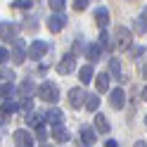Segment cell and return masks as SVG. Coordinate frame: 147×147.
Here are the masks:
<instances>
[{"instance_id": "23", "label": "cell", "mask_w": 147, "mask_h": 147, "mask_svg": "<svg viewBox=\"0 0 147 147\" xmlns=\"http://www.w3.org/2000/svg\"><path fill=\"white\" fill-rule=\"evenodd\" d=\"M133 24H135V26H133L135 33H138V36H145V31H147V22H145V17H138Z\"/></svg>"}, {"instance_id": "4", "label": "cell", "mask_w": 147, "mask_h": 147, "mask_svg": "<svg viewBox=\"0 0 147 147\" xmlns=\"http://www.w3.org/2000/svg\"><path fill=\"white\" fill-rule=\"evenodd\" d=\"M48 50H50V45L45 43V40H36V43H31V45H29V57L36 62V59H40Z\"/></svg>"}, {"instance_id": "28", "label": "cell", "mask_w": 147, "mask_h": 147, "mask_svg": "<svg viewBox=\"0 0 147 147\" xmlns=\"http://www.w3.org/2000/svg\"><path fill=\"white\" fill-rule=\"evenodd\" d=\"M31 5H33L31 0H14V3H12V7H19V10H29Z\"/></svg>"}, {"instance_id": "5", "label": "cell", "mask_w": 147, "mask_h": 147, "mask_svg": "<svg viewBox=\"0 0 147 147\" xmlns=\"http://www.w3.org/2000/svg\"><path fill=\"white\" fill-rule=\"evenodd\" d=\"M74 67H76V57L69 52V55H64L62 57V62L57 64V74H62V76H67V74H71L74 71Z\"/></svg>"}, {"instance_id": "16", "label": "cell", "mask_w": 147, "mask_h": 147, "mask_svg": "<svg viewBox=\"0 0 147 147\" xmlns=\"http://www.w3.org/2000/svg\"><path fill=\"white\" fill-rule=\"evenodd\" d=\"M95 22L100 24V29H105V26L109 24V10L107 7H97L95 10Z\"/></svg>"}, {"instance_id": "22", "label": "cell", "mask_w": 147, "mask_h": 147, "mask_svg": "<svg viewBox=\"0 0 147 147\" xmlns=\"http://www.w3.org/2000/svg\"><path fill=\"white\" fill-rule=\"evenodd\" d=\"M26 123L33 126V128H40V126H43V119H40V114L31 112V114H26Z\"/></svg>"}, {"instance_id": "26", "label": "cell", "mask_w": 147, "mask_h": 147, "mask_svg": "<svg viewBox=\"0 0 147 147\" xmlns=\"http://www.w3.org/2000/svg\"><path fill=\"white\" fill-rule=\"evenodd\" d=\"M12 93H14V83H3V86H0V97L7 100Z\"/></svg>"}, {"instance_id": "31", "label": "cell", "mask_w": 147, "mask_h": 147, "mask_svg": "<svg viewBox=\"0 0 147 147\" xmlns=\"http://www.w3.org/2000/svg\"><path fill=\"white\" fill-rule=\"evenodd\" d=\"M5 62H10V50L0 48V64H5Z\"/></svg>"}, {"instance_id": "3", "label": "cell", "mask_w": 147, "mask_h": 147, "mask_svg": "<svg viewBox=\"0 0 147 147\" xmlns=\"http://www.w3.org/2000/svg\"><path fill=\"white\" fill-rule=\"evenodd\" d=\"M86 90L83 88H71L69 90V105L71 109H81V107H86Z\"/></svg>"}, {"instance_id": "36", "label": "cell", "mask_w": 147, "mask_h": 147, "mask_svg": "<svg viewBox=\"0 0 147 147\" xmlns=\"http://www.w3.org/2000/svg\"><path fill=\"white\" fill-rule=\"evenodd\" d=\"M142 78L147 81V64H142Z\"/></svg>"}, {"instance_id": "15", "label": "cell", "mask_w": 147, "mask_h": 147, "mask_svg": "<svg viewBox=\"0 0 147 147\" xmlns=\"http://www.w3.org/2000/svg\"><path fill=\"white\" fill-rule=\"evenodd\" d=\"M95 86H97V93H107L109 90V74H97L95 76Z\"/></svg>"}, {"instance_id": "17", "label": "cell", "mask_w": 147, "mask_h": 147, "mask_svg": "<svg viewBox=\"0 0 147 147\" xmlns=\"http://www.w3.org/2000/svg\"><path fill=\"white\" fill-rule=\"evenodd\" d=\"M69 131H67V128H64V126H57V128H52V140L55 142H67L69 140Z\"/></svg>"}, {"instance_id": "6", "label": "cell", "mask_w": 147, "mask_h": 147, "mask_svg": "<svg viewBox=\"0 0 147 147\" xmlns=\"http://www.w3.org/2000/svg\"><path fill=\"white\" fill-rule=\"evenodd\" d=\"M14 145L17 147H33V135L29 131H24V128H19V131H14Z\"/></svg>"}, {"instance_id": "18", "label": "cell", "mask_w": 147, "mask_h": 147, "mask_svg": "<svg viewBox=\"0 0 147 147\" xmlns=\"http://www.w3.org/2000/svg\"><path fill=\"white\" fill-rule=\"evenodd\" d=\"M78 78H81V83H90V81L95 78V71H93V64H86L83 69L78 71Z\"/></svg>"}, {"instance_id": "13", "label": "cell", "mask_w": 147, "mask_h": 147, "mask_svg": "<svg viewBox=\"0 0 147 147\" xmlns=\"http://www.w3.org/2000/svg\"><path fill=\"white\" fill-rule=\"evenodd\" d=\"M95 131L100 135H107L109 133V121H107L105 114H95Z\"/></svg>"}, {"instance_id": "33", "label": "cell", "mask_w": 147, "mask_h": 147, "mask_svg": "<svg viewBox=\"0 0 147 147\" xmlns=\"http://www.w3.org/2000/svg\"><path fill=\"white\" fill-rule=\"evenodd\" d=\"M31 105H33V102H31V100H24V102H22L19 107L24 109V112H29V114H31Z\"/></svg>"}, {"instance_id": "24", "label": "cell", "mask_w": 147, "mask_h": 147, "mask_svg": "<svg viewBox=\"0 0 147 147\" xmlns=\"http://www.w3.org/2000/svg\"><path fill=\"white\" fill-rule=\"evenodd\" d=\"M97 107H100V97H97V95H88V97H86V109L97 112Z\"/></svg>"}, {"instance_id": "39", "label": "cell", "mask_w": 147, "mask_h": 147, "mask_svg": "<svg viewBox=\"0 0 147 147\" xmlns=\"http://www.w3.org/2000/svg\"><path fill=\"white\" fill-rule=\"evenodd\" d=\"M142 100H145V102H147V86L142 88Z\"/></svg>"}, {"instance_id": "8", "label": "cell", "mask_w": 147, "mask_h": 147, "mask_svg": "<svg viewBox=\"0 0 147 147\" xmlns=\"http://www.w3.org/2000/svg\"><path fill=\"white\" fill-rule=\"evenodd\" d=\"M14 36H17V24H12V22H3L0 24V38L3 40H14Z\"/></svg>"}, {"instance_id": "40", "label": "cell", "mask_w": 147, "mask_h": 147, "mask_svg": "<svg viewBox=\"0 0 147 147\" xmlns=\"http://www.w3.org/2000/svg\"><path fill=\"white\" fill-rule=\"evenodd\" d=\"M142 17H145V19H147V7H145V12H142Z\"/></svg>"}, {"instance_id": "25", "label": "cell", "mask_w": 147, "mask_h": 147, "mask_svg": "<svg viewBox=\"0 0 147 147\" xmlns=\"http://www.w3.org/2000/svg\"><path fill=\"white\" fill-rule=\"evenodd\" d=\"M100 45H102L105 50H109V48H112V38H109V33H107L105 29L100 31Z\"/></svg>"}, {"instance_id": "34", "label": "cell", "mask_w": 147, "mask_h": 147, "mask_svg": "<svg viewBox=\"0 0 147 147\" xmlns=\"http://www.w3.org/2000/svg\"><path fill=\"white\" fill-rule=\"evenodd\" d=\"M142 52H145V48H133V50H131V57H140Z\"/></svg>"}, {"instance_id": "37", "label": "cell", "mask_w": 147, "mask_h": 147, "mask_svg": "<svg viewBox=\"0 0 147 147\" xmlns=\"http://www.w3.org/2000/svg\"><path fill=\"white\" fill-rule=\"evenodd\" d=\"M133 147H147V142H142V140H138V142H135Z\"/></svg>"}, {"instance_id": "9", "label": "cell", "mask_w": 147, "mask_h": 147, "mask_svg": "<svg viewBox=\"0 0 147 147\" xmlns=\"http://www.w3.org/2000/svg\"><path fill=\"white\" fill-rule=\"evenodd\" d=\"M109 102H112L114 109H123V105H126V93H123L121 88H114L112 93H109Z\"/></svg>"}, {"instance_id": "30", "label": "cell", "mask_w": 147, "mask_h": 147, "mask_svg": "<svg viewBox=\"0 0 147 147\" xmlns=\"http://www.w3.org/2000/svg\"><path fill=\"white\" fill-rule=\"evenodd\" d=\"M24 29H29V31H36V29H38V24H36V19L26 17V19H24Z\"/></svg>"}, {"instance_id": "14", "label": "cell", "mask_w": 147, "mask_h": 147, "mask_svg": "<svg viewBox=\"0 0 147 147\" xmlns=\"http://www.w3.org/2000/svg\"><path fill=\"white\" fill-rule=\"evenodd\" d=\"M107 74H112V78H116V81H121L123 76H121V59L119 57H112L109 59V71Z\"/></svg>"}, {"instance_id": "20", "label": "cell", "mask_w": 147, "mask_h": 147, "mask_svg": "<svg viewBox=\"0 0 147 147\" xmlns=\"http://www.w3.org/2000/svg\"><path fill=\"white\" fill-rule=\"evenodd\" d=\"M17 109H19V102L12 100V97H7L5 102H3V107H0V112H3V114H14Z\"/></svg>"}, {"instance_id": "11", "label": "cell", "mask_w": 147, "mask_h": 147, "mask_svg": "<svg viewBox=\"0 0 147 147\" xmlns=\"http://www.w3.org/2000/svg\"><path fill=\"white\" fill-rule=\"evenodd\" d=\"M64 26H67V19H64V14H50V19H48V29L52 33H59Z\"/></svg>"}, {"instance_id": "32", "label": "cell", "mask_w": 147, "mask_h": 147, "mask_svg": "<svg viewBox=\"0 0 147 147\" xmlns=\"http://www.w3.org/2000/svg\"><path fill=\"white\" fill-rule=\"evenodd\" d=\"M71 5H74V10H78V12L88 7V3H86V0H76V3H71Z\"/></svg>"}, {"instance_id": "21", "label": "cell", "mask_w": 147, "mask_h": 147, "mask_svg": "<svg viewBox=\"0 0 147 147\" xmlns=\"http://www.w3.org/2000/svg\"><path fill=\"white\" fill-rule=\"evenodd\" d=\"M19 90H22V95H24V100H31V95H33V83L31 81H22V86H19Z\"/></svg>"}, {"instance_id": "7", "label": "cell", "mask_w": 147, "mask_h": 147, "mask_svg": "<svg viewBox=\"0 0 147 147\" xmlns=\"http://www.w3.org/2000/svg\"><path fill=\"white\" fill-rule=\"evenodd\" d=\"M10 57L14 59V64H22V62L26 59V45H24V40H14Z\"/></svg>"}, {"instance_id": "27", "label": "cell", "mask_w": 147, "mask_h": 147, "mask_svg": "<svg viewBox=\"0 0 147 147\" xmlns=\"http://www.w3.org/2000/svg\"><path fill=\"white\" fill-rule=\"evenodd\" d=\"M64 7H67V3H64V0H50V10H55L57 14L64 12Z\"/></svg>"}, {"instance_id": "38", "label": "cell", "mask_w": 147, "mask_h": 147, "mask_svg": "<svg viewBox=\"0 0 147 147\" xmlns=\"http://www.w3.org/2000/svg\"><path fill=\"white\" fill-rule=\"evenodd\" d=\"M105 147H116V142H114V140H107V145H105Z\"/></svg>"}, {"instance_id": "12", "label": "cell", "mask_w": 147, "mask_h": 147, "mask_svg": "<svg viewBox=\"0 0 147 147\" xmlns=\"http://www.w3.org/2000/svg\"><path fill=\"white\" fill-rule=\"evenodd\" d=\"M81 140H83L86 145H93L97 140V131L90 128V126H81Z\"/></svg>"}, {"instance_id": "2", "label": "cell", "mask_w": 147, "mask_h": 147, "mask_svg": "<svg viewBox=\"0 0 147 147\" xmlns=\"http://www.w3.org/2000/svg\"><path fill=\"white\" fill-rule=\"evenodd\" d=\"M114 40H116V48H119V50H128V48L133 45V36H131V31H128L126 26H116Z\"/></svg>"}, {"instance_id": "41", "label": "cell", "mask_w": 147, "mask_h": 147, "mask_svg": "<svg viewBox=\"0 0 147 147\" xmlns=\"http://www.w3.org/2000/svg\"><path fill=\"white\" fill-rule=\"evenodd\" d=\"M145 126H147V116H145Z\"/></svg>"}, {"instance_id": "19", "label": "cell", "mask_w": 147, "mask_h": 147, "mask_svg": "<svg viewBox=\"0 0 147 147\" xmlns=\"http://www.w3.org/2000/svg\"><path fill=\"white\" fill-rule=\"evenodd\" d=\"M86 57H88V64H93V62H97V59H100V45H95V43H90L88 48H86Z\"/></svg>"}, {"instance_id": "29", "label": "cell", "mask_w": 147, "mask_h": 147, "mask_svg": "<svg viewBox=\"0 0 147 147\" xmlns=\"http://www.w3.org/2000/svg\"><path fill=\"white\" fill-rule=\"evenodd\" d=\"M0 78H3L5 83H12V78H14V74H12L10 69H3V71H0Z\"/></svg>"}, {"instance_id": "10", "label": "cell", "mask_w": 147, "mask_h": 147, "mask_svg": "<svg viewBox=\"0 0 147 147\" xmlns=\"http://www.w3.org/2000/svg\"><path fill=\"white\" fill-rule=\"evenodd\" d=\"M62 119H64V114H62V109H57V107H50L48 114H45V121H48L52 128L62 126Z\"/></svg>"}, {"instance_id": "35", "label": "cell", "mask_w": 147, "mask_h": 147, "mask_svg": "<svg viewBox=\"0 0 147 147\" xmlns=\"http://www.w3.org/2000/svg\"><path fill=\"white\" fill-rule=\"evenodd\" d=\"M3 123H7V114H3V112H0V126H3Z\"/></svg>"}, {"instance_id": "1", "label": "cell", "mask_w": 147, "mask_h": 147, "mask_svg": "<svg viewBox=\"0 0 147 147\" xmlns=\"http://www.w3.org/2000/svg\"><path fill=\"white\" fill-rule=\"evenodd\" d=\"M38 95H40V100H45V102L55 105V102L59 100V88L55 86V83H50V81H45V83L38 88Z\"/></svg>"}]
</instances>
